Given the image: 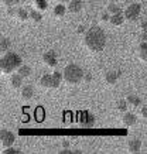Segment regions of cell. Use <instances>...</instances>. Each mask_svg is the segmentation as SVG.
Instances as JSON below:
<instances>
[{
  "label": "cell",
  "mask_w": 147,
  "mask_h": 154,
  "mask_svg": "<svg viewBox=\"0 0 147 154\" xmlns=\"http://www.w3.org/2000/svg\"><path fill=\"white\" fill-rule=\"evenodd\" d=\"M85 44L90 51L99 52L106 45V34L100 27L93 26L90 27L85 34Z\"/></svg>",
  "instance_id": "6da1fadb"
},
{
  "label": "cell",
  "mask_w": 147,
  "mask_h": 154,
  "mask_svg": "<svg viewBox=\"0 0 147 154\" xmlns=\"http://www.w3.org/2000/svg\"><path fill=\"white\" fill-rule=\"evenodd\" d=\"M20 66H21V58L14 52H7L0 60V69L5 74H10L11 71L19 69Z\"/></svg>",
  "instance_id": "7a4b0ae2"
},
{
  "label": "cell",
  "mask_w": 147,
  "mask_h": 154,
  "mask_svg": "<svg viewBox=\"0 0 147 154\" xmlns=\"http://www.w3.org/2000/svg\"><path fill=\"white\" fill-rule=\"evenodd\" d=\"M84 76H85V74H84L82 68L75 65V64H69L64 69V79L68 84H79L84 79Z\"/></svg>",
  "instance_id": "3957f363"
},
{
  "label": "cell",
  "mask_w": 147,
  "mask_h": 154,
  "mask_svg": "<svg viewBox=\"0 0 147 154\" xmlns=\"http://www.w3.org/2000/svg\"><path fill=\"white\" fill-rule=\"evenodd\" d=\"M140 11H142V6L139 3H133L124 10V19L129 20V21H134V20L139 19Z\"/></svg>",
  "instance_id": "277c9868"
},
{
  "label": "cell",
  "mask_w": 147,
  "mask_h": 154,
  "mask_svg": "<svg viewBox=\"0 0 147 154\" xmlns=\"http://www.w3.org/2000/svg\"><path fill=\"white\" fill-rule=\"evenodd\" d=\"M16 140V136L9 130H2L0 131V143L3 147H10V146H13Z\"/></svg>",
  "instance_id": "5b68a950"
},
{
  "label": "cell",
  "mask_w": 147,
  "mask_h": 154,
  "mask_svg": "<svg viewBox=\"0 0 147 154\" xmlns=\"http://www.w3.org/2000/svg\"><path fill=\"white\" fill-rule=\"evenodd\" d=\"M79 125H81L82 129H90V127H93V125H95V117H93V115L84 113L82 117L79 119Z\"/></svg>",
  "instance_id": "8992f818"
},
{
  "label": "cell",
  "mask_w": 147,
  "mask_h": 154,
  "mask_svg": "<svg viewBox=\"0 0 147 154\" xmlns=\"http://www.w3.org/2000/svg\"><path fill=\"white\" fill-rule=\"evenodd\" d=\"M44 62L47 64L48 66H55L58 62V55L57 52L54 51V50H50V51H47L45 54H44Z\"/></svg>",
  "instance_id": "52a82bcc"
},
{
  "label": "cell",
  "mask_w": 147,
  "mask_h": 154,
  "mask_svg": "<svg viewBox=\"0 0 147 154\" xmlns=\"http://www.w3.org/2000/svg\"><path fill=\"white\" fill-rule=\"evenodd\" d=\"M120 75H122L120 71H109L108 74L105 75V81H106L109 85H115L118 82L119 78H120Z\"/></svg>",
  "instance_id": "ba28073f"
},
{
  "label": "cell",
  "mask_w": 147,
  "mask_h": 154,
  "mask_svg": "<svg viewBox=\"0 0 147 154\" xmlns=\"http://www.w3.org/2000/svg\"><path fill=\"white\" fill-rule=\"evenodd\" d=\"M84 7V2L82 0H71L69 5H68V10L71 13H79Z\"/></svg>",
  "instance_id": "9c48e42d"
},
{
  "label": "cell",
  "mask_w": 147,
  "mask_h": 154,
  "mask_svg": "<svg viewBox=\"0 0 147 154\" xmlns=\"http://www.w3.org/2000/svg\"><path fill=\"white\" fill-rule=\"evenodd\" d=\"M127 149L130 153H139L140 149H142V141L139 140V139H133V140L129 141Z\"/></svg>",
  "instance_id": "30bf717a"
},
{
  "label": "cell",
  "mask_w": 147,
  "mask_h": 154,
  "mask_svg": "<svg viewBox=\"0 0 147 154\" xmlns=\"http://www.w3.org/2000/svg\"><path fill=\"white\" fill-rule=\"evenodd\" d=\"M122 122H123V125H126V126H134L137 119H136V116L133 113H124L123 117H122Z\"/></svg>",
  "instance_id": "8fae6325"
},
{
  "label": "cell",
  "mask_w": 147,
  "mask_h": 154,
  "mask_svg": "<svg viewBox=\"0 0 147 154\" xmlns=\"http://www.w3.org/2000/svg\"><path fill=\"white\" fill-rule=\"evenodd\" d=\"M40 85L44 88H52V75L50 74H44L40 79Z\"/></svg>",
  "instance_id": "7c38bea8"
},
{
  "label": "cell",
  "mask_w": 147,
  "mask_h": 154,
  "mask_svg": "<svg viewBox=\"0 0 147 154\" xmlns=\"http://www.w3.org/2000/svg\"><path fill=\"white\" fill-rule=\"evenodd\" d=\"M33 95H34V88H33V86L27 85V86H24V88L21 89V98L26 99V100L31 99V98H33Z\"/></svg>",
  "instance_id": "4fadbf2b"
},
{
  "label": "cell",
  "mask_w": 147,
  "mask_h": 154,
  "mask_svg": "<svg viewBox=\"0 0 147 154\" xmlns=\"http://www.w3.org/2000/svg\"><path fill=\"white\" fill-rule=\"evenodd\" d=\"M123 20H124V16L122 13H116V14H112L110 16V23L113 24V26H120V24H123Z\"/></svg>",
  "instance_id": "5bb4252c"
},
{
  "label": "cell",
  "mask_w": 147,
  "mask_h": 154,
  "mask_svg": "<svg viewBox=\"0 0 147 154\" xmlns=\"http://www.w3.org/2000/svg\"><path fill=\"white\" fill-rule=\"evenodd\" d=\"M10 84L13 88H21V84H23V76L20 74H16L11 76V79H10Z\"/></svg>",
  "instance_id": "9a60e30c"
},
{
  "label": "cell",
  "mask_w": 147,
  "mask_h": 154,
  "mask_svg": "<svg viewBox=\"0 0 147 154\" xmlns=\"http://www.w3.org/2000/svg\"><path fill=\"white\" fill-rule=\"evenodd\" d=\"M10 45H11V42L7 37H2L0 40V51L2 52H7L10 50Z\"/></svg>",
  "instance_id": "2e32d148"
},
{
  "label": "cell",
  "mask_w": 147,
  "mask_h": 154,
  "mask_svg": "<svg viewBox=\"0 0 147 154\" xmlns=\"http://www.w3.org/2000/svg\"><path fill=\"white\" fill-rule=\"evenodd\" d=\"M139 55L143 61H147V41H143L139 47Z\"/></svg>",
  "instance_id": "e0dca14e"
},
{
  "label": "cell",
  "mask_w": 147,
  "mask_h": 154,
  "mask_svg": "<svg viewBox=\"0 0 147 154\" xmlns=\"http://www.w3.org/2000/svg\"><path fill=\"white\" fill-rule=\"evenodd\" d=\"M61 81H62V75L60 72H54L52 74V88H58L61 85Z\"/></svg>",
  "instance_id": "ac0fdd59"
},
{
  "label": "cell",
  "mask_w": 147,
  "mask_h": 154,
  "mask_svg": "<svg viewBox=\"0 0 147 154\" xmlns=\"http://www.w3.org/2000/svg\"><path fill=\"white\" fill-rule=\"evenodd\" d=\"M108 13L110 14H116V13H122V10H120V6L116 5L115 2H112L109 6H108Z\"/></svg>",
  "instance_id": "d6986e66"
},
{
  "label": "cell",
  "mask_w": 147,
  "mask_h": 154,
  "mask_svg": "<svg viewBox=\"0 0 147 154\" xmlns=\"http://www.w3.org/2000/svg\"><path fill=\"white\" fill-rule=\"evenodd\" d=\"M19 74L23 76V78H27V76H30V74H31V68H30L29 65H21L19 68Z\"/></svg>",
  "instance_id": "ffe728a7"
},
{
  "label": "cell",
  "mask_w": 147,
  "mask_h": 154,
  "mask_svg": "<svg viewBox=\"0 0 147 154\" xmlns=\"http://www.w3.org/2000/svg\"><path fill=\"white\" fill-rule=\"evenodd\" d=\"M65 11H66V7L64 5H57L55 9H54V14L58 16V17H62V16L65 14Z\"/></svg>",
  "instance_id": "44dd1931"
},
{
  "label": "cell",
  "mask_w": 147,
  "mask_h": 154,
  "mask_svg": "<svg viewBox=\"0 0 147 154\" xmlns=\"http://www.w3.org/2000/svg\"><path fill=\"white\" fill-rule=\"evenodd\" d=\"M16 14H17V19L21 20V21L27 20V19L30 17V13H27V10H24V9H19Z\"/></svg>",
  "instance_id": "7402d4cb"
},
{
  "label": "cell",
  "mask_w": 147,
  "mask_h": 154,
  "mask_svg": "<svg viewBox=\"0 0 147 154\" xmlns=\"http://www.w3.org/2000/svg\"><path fill=\"white\" fill-rule=\"evenodd\" d=\"M127 100H123V99H120V100H118V103H116V109H118L119 112H124L126 109H127Z\"/></svg>",
  "instance_id": "603a6c76"
},
{
  "label": "cell",
  "mask_w": 147,
  "mask_h": 154,
  "mask_svg": "<svg viewBox=\"0 0 147 154\" xmlns=\"http://www.w3.org/2000/svg\"><path fill=\"white\" fill-rule=\"evenodd\" d=\"M30 19L33 20V21H37V23H40V21L43 20V16L38 13V11L33 10V11H30Z\"/></svg>",
  "instance_id": "cb8c5ba5"
},
{
  "label": "cell",
  "mask_w": 147,
  "mask_h": 154,
  "mask_svg": "<svg viewBox=\"0 0 147 154\" xmlns=\"http://www.w3.org/2000/svg\"><path fill=\"white\" fill-rule=\"evenodd\" d=\"M129 103H132V105H134V106H139L140 103H142V100L139 98H136V96H133V95H129L127 99H126Z\"/></svg>",
  "instance_id": "d4e9b609"
},
{
  "label": "cell",
  "mask_w": 147,
  "mask_h": 154,
  "mask_svg": "<svg viewBox=\"0 0 147 154\" xmlns=\"http://www.w3.org/2000/svg\"><path fill=\"white\" fill-rule=\"evenodd\" d=\"M16 153H21L19 149H14V147H6V150L3 151V154H16Z\"/></svg>",
  "instance_id": "484cf974"
},
{
  "label": "cell",
  "mask_w": 147,
  "mask_h": 154,
  "mask_svg": "<svg viewBox=\"0 0 147 154\" xmlns=\"http://www.w3.org/2000/svg\"><path fill=\"white\" fill-rule=\"evenodd\" d=\"M21 0H3V3H5L6 6H9V7H11V6L14 5H19Z\"/></svg>",
  "instance_id": "4316f807"
},
{
  "label": "cell",
  "mask_w": 147,
  "mask_h": 154,
  "mask_svg": "<svg viewBox=\"0 0 147 154\" xmlns=\"http://www.w3.org/2000/svg\"><path fill=\"white\" fill-rule=\"evenodd\" d=\"M37 3H38V7H40V9H47V2H45V0H37Z\"/></svg>",
  "instance_id": "83f0119b"
},
{
  "label": "cell",
  "mask_w": 147,
  "mask_h": 154,
  "mask_svg": "<svg viewBox=\"0 0 147 154\" xmlns=\"http://www.w3.org/2000/svg\"><path fill=\"white\" fill-rule=\"evenodd\" d=\"M60 153H61V154H71V153H79V154H81L82 151H79V150H76V151H71V150H68V149H64L62 151H60Z\"/></svg>",
  "instance_id": "f1b7e54d"
},
{
  "label": "cell",
  "mask_w": 147,
  "mask_h": 154,
  "mask_svg": "<svg viewBox=\"0 0 147 154\" xmlns=\"http://www.w3.org/2000/svg\"><path fill=\"white\" fill-rule=\"evenodd\" d=\"M140 27H142V33H146L147 34V21H142Z\"/></svg>",
  "instance_id": "f546056e"
},
{
  "label": "cell",
  "mask_w": 147,
  "mask_h": 154,
  "mask_svg": "<svg viewBox=\"0 0 147 154\" xmlns=\"http://www.w3.org/2000/svg\"><path fill=\"white\" fill-rule=\"evenodd\" d=\"M142 115H143V117H146L147 119V103L142 107Z\"/></svg>",
  "instance_id": "4dcf8cb0"
},
{
  "label": "cell",
  "mask_w": 147,
  "mask_h": 154,
  "mask_svg": "<svg viewBox=\"0 0 147 154\" xmlns=\"http://www.w3.org/2000/svg\"><path fill=\"white\" fill-rule=\"evenodd\" d=\"M102 20H103V21H108V20H110L109 14H108V13H103V14H102Z\"/></svg>",
  "instance_id": "1f68e13d"
},
{
  "label": "cell",
  "mask_w": 147,
  "mask_h": 154,
  "mask_svg": "<svg viewBox=\"0 0 147 154\" xmlns=\"http://www.w3.org/2000/svg\"><path fill=\"white\" fill-rule=\"evenodd\" d=\"M84 78H85L86 82H90V81H92V75H85Z\"/></svg>",
  "instance_id": "d6a6232c"
},
{
  "label": "cell",
  "mask_w": 147,
  "mask_h": 154,
  "mask_svg": "<svg viewBox=\"0 0 147 154\" xmlns=\"http://www.w3.org/2000/svg\"><path fill=\"white\" fill-rule=\"evenodd\" d=\"M140 38H142L143 41H146V40H147V34H146V33H142V35H140Z\"/></svg>",
  "instance_id": "836d02e7"
},
{
  "label": "cell",
  "mask_w": 147,
  "mask_h": 154,
  "mask_svg": "<svg viewBox=\"0 0 147 154\" xmlns=\"http://www.w3.org/2000/svg\"><path fill=\"white\" fill-rule=\"evenodd\" d=\"M68 146H69L68 141H62V147H64V149H68Z\"/></svg>",
  "instance_id": "e575fe53"
},
{
  "label": "cell",
  "mask_w": 147,
  "mask_h": 154,
  "mask_svg": "<svg viewBox=\"0 0 147 154\" xmlns=\"http://www.w3.org/2000/svg\"><path fill=\"white\" fill-rule=\"evenodd\" d=\"M84 31H85V28L82 27V26H81L79 28H78V33H84Z\"/></svg>",
  "instance_id": "d590c367"
},
{
  "label": "cell",
  "mask_w": 147,
  "mask_h": 154,
  "mask_svg": "<svg viewBox=\"0 0 147 154\" xmlns=\"http://www.w3.org/2000/svg\"><path fill=\"white\" fill-rule=\"evenodd\" d=\"M110 2H115V3H118V2H120V0H110Z\"/></svg>",
  "instance_id": "8d00e7d4"
},
{
  "label": "cell",
  "mask_w": 147,
  "mask_h": 154,
  "mask_svg": "<svg viewBox=\"0 0 147 154\" xmlns=\"http://www.w3.org/2000/svg\"><path fill=\"white\" fill-rule=\"evenodd\" d=\"M61 2H68V0H61Z\"/></svg>",
  "instance_id": "74e56055"
}]
</instances>
